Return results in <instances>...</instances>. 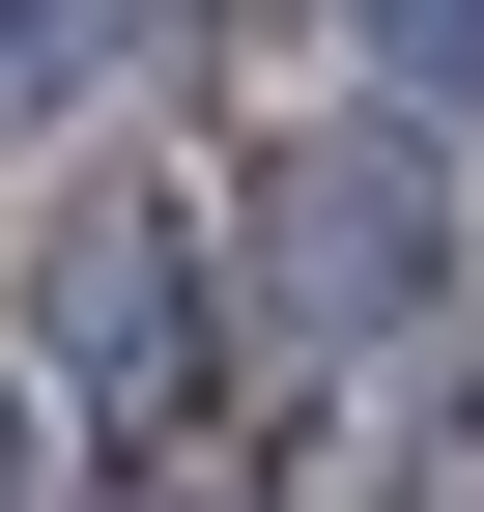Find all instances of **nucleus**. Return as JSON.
Instances as JSON below:
<instances>
[{
    "label": "nucleus",
    "mask_w": 484,
    "mask_h": 512,
    "mask_svg": "<svg viewBox=\"0 0 484 512\" xmlns=\"http://www.w3.org/2000/svg\"><path fill=\"white\" fill-rule=\"evenodd\" d=\"M228 256H257L285 342H399V313L456 285V171L399 143V114H285V143L228 171Z\"/></svg>",
    "instance_id": "1"
},
{
    "label": "nucleus",
    "mask_w": 484,
    "mask_h": 512,
    "mask_svg": "<svg viewBox=\"0 0 484 512\" xmlns=\"http://www.w3.org/2000/svg\"><path fill=\"white\" fill-rule=\"evenodd\" d=\"M29 342L86 370L114 427H171V399H200V228H171V200H57V256H29Z\"/></svg>",
    "instance_id": "2"
},
{
    "label": "nucleus",
    "mask_w": 484,
    "mask_h": 512,
    "mask_svg": "<svg viewBox=\"0 0 484 512\" xmlns=\"http://www.w3.org/2000/svg\"><path fill=\"white\" fill-rule=\"evenodd\" d=\"M399 512H484V342L428 370V427H399Z\"/></svg>",
    "instance_id": "3"
},
{
    "label": "nucleus",
    "mask_w": 484,
    "mask_h": 512,
    "mask_svg": "<svg viewBox=\"0 0 484 512\" xmlns=\"http://www.w3.org/2000/svg\"><path fill=\"white\" fill-rule=\"evenodd\" d=\"M371 29H399V57H428V86H484V0H371Z\"/></svg>",
    "instance_id": "4"
},
{
    "label": "nucleus",
    "mask_w": 484,
    "mask_h": 512,
    "mask_svg": "<svg viewBox=\"0 0 484 512\" xmlns=\"http://www.w3.org/2000/svg\"><path fill=\"white\" fill-rule=\"evenodd\" d=\"M57 29H86V0H0V114H29V86H57Z\"/></svg>",
    "instance_id": "5"
},
{
    "label": "nucleus",
    "mask_w": 484,
    "mask_h": 512,
    "mask_svg": "<svg viewBox=\"0 0 484 512\" xmlns=\"http://www.w3.org/2000/svg\"><path fill=\"white\" fill-rule=\"evenodd\" d=\"M0 512H29V399H0Z\"/></svg>",
    "instance_id": "6"
},
{
    "label": "nucleus",
    "mask_w": 484,
    "mask_h": 512,
    "mask_svg": "<svg viewBox=\"0 0 484 512\" xmlns=\"http://www.w3.org/2000/svg\"><path fill=\"white\" fill-rule=\"evenodd\" d=\"M143 512H228V484H143Z\"/></svg>",
    "instance_id": "7"
}]
</instances>
